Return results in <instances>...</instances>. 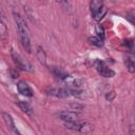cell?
<instances>
[{
  "label": "cell",
  "instance_id": "cell-15",
  "mask_svg": "<svg viewBox=\"0 0 135 135\" xmlns=\"http://www.w3.org/2000/svg\"><path fill=\"white\" fill-rule=\"evenodd\" d=\"M7 27H6V24L4 23V21L0 18V39L1 40H5L7 38Z\"/></svg>",
  "mask_w": 135,
  "mask_h": 135
},
{
  "label": "cell",
  "instance_id": "cell-2",
  "mask_svg": "<svg viewBox=\"0 0 135 135\" xmlns=\"http://www.w3.org/2000/svg\"><path fill=\"white\" fill-rule=\"evenodd\" d=\"M90 11L94 20L100 21L107 14V7L103 3V0H91Z\"/></svg>",
  "mask_w": 135,
  "mask_h": 135
},
{
  "label": "cell",
  "instance_id": "cell-4",
  "mask_svg": "<svg viewBox=\"0 0 135 135\" xmlns=\"http://www.w3.org/2000/svg\"><path fill=\"white\" fill-rule=\"evenodd\" d=\"M58 117L59 119H61L64 122H70V121H77L79 120V118L81 117V114H79L78 112L75 111H62L58 113Z\"/></svg>",
  "mask_w": 135,
  "mask_h": 135
},
{
  "label": "cell",
  "instance_id": "cell-1",
  "mask_svg": "<svg viewBox=\"0 0 135 135\" xmlns=\"http://www.w3.org/2000/svg\"><path fill=\"white\" fill-rule=\"evenodd\" d=\"M13 17H14V20H15V23H16V26H17V31H18V34H19V39H20L21 45L28 54H31L32 53V44H31L28 26H27L24 18L19 13L14 12Z\"/></svg>",
  "mask_w": 135,
  "mask_h": 135
},
{
  "label": "cell",
  "instance_id": "cell-10",
  "mask_svg": "<svg viewBox=\"0 0 135 135\" xmlns=\"http://www.w3.org/2000/svg\"><path fill=\"white\" fill-rule=\"evenodd\" d=\"M50 71L53 73V75H54L56 78H58V79H60V80H63V79L68 76V73H66L63 69H61V68H59V66H51V68H50Z\"/></svg>",
  "mask_w": 135,
  "mask_h": 135
},
{
  "label": "cell",
  "instance_id": "cell-6",
  "mask_svg": "<svg viewBox=\"0 0 135 135\" xmlns=\"http://www.w3.org/2000/svg\"><path fill=\"white\" fill-rule=\"evenodd\" d=\"M47 94L57 98H68L71 97V90L70 88L64 89V88H53L47 91Z\"/></svg>",
  "mask_w": 135,
  "mask_h": 135
},
{
  "label": "cell",
  "instance_id": "cell-21",
  "mask_svg": "<svg viewBox=\"0 0 135 135\" xmlns=\"http://www.w3.org/2000/svg\"><path fill=\"white\" fill-rule=\"evenodd\" d=\"M12 75H13V78H16V77H18V76H19V73H18L17 71L12 70Z\"/></svg>",
  "mask_w": 135,
  "mask_h": 135
},
{
  "label": "cell",
  "instance_id": "cell-17",
  "mask_svg": "<svg viewBox=\"0 0 135 135\" xmlns=\"http://www.w3.org/2000/svg\"><path fill=\"white\" fill-rule=\"evenodd\" d=\"M68 107L70 108V110L75 111V112H79V111H82V110L84 109V105H83V104H81V103H79V102H76V101L69 103Z\"/></svg>",
  "mask_w": 135,
  "mask_h": 135
},
{
  "label": "cell",
  "instance_id": "cell-7",
  "mask_svg": "<svg viewBox=\"0 0 135 135\" xmlns=\"http://www.w3.org/2000/svg\"><path fill=\"white\" fill-rule=\"evenodd\" d=\"M17 90H18V92H19L21 95H23V96H25V97H33V96H34V91H33V89H32L25 81H19V82L17 83Z\"/></svg>",
  "mask_w": 135,
  "mask_h": 135
},
{
  "label": "cell",
  "instance_id": "cell-19",
  "mask_svg": "<svg viewBox=\"0 0 135 135\" xmlns=\"http://www.w3.org/2000/svg\"><path fill=\"white\" fill-rule=\"evenodd\" d=\"M115 97H116L115 91H110V92L105 93V95H104V98H105L108 101H113V100L115 99Z\"/></svg>",
  "mask_w": 135,
  "mask_h": 135
},
{
  "label": "cell",
  "instance_id": "cell-8",
  "mask_svg": "<svg viewBox=\"0 0 135 135\" xmlns=\"http://www.w3.org/2000/svg\"><path fill=\"white\" fill-rule=\"evenodd\" d=\"M1 115H2L3 121L5 122L6 127H7V128L13 132V133H15V134H20V132L18 131L17 127L15 126L14 118L12 117V115H11V114H8V113H6V112H2V113H1Z\"/></svg>",
  "mask_w": 135,
  "mask_h": 135
},
{
  "label": "cell",
  "instance_id": "cell-12",
  "mask_svg": "<svg viewBox=\"0 0 135 135\" xmlns=\"http://www.w3.org/2000/svg\"><path fill=\"white\" fill-rule=\"evenodd\" d=\"M36 57H37L38 61H39L41 64H46V54H45L44 50L42 49V46H40V45L37 46Z\"/></svg>",
  "mask_w": 135,
  "mask_h": 135
},
{
  "label": "cell",
  "instance_id": "cell-11",
  "mask_svg": "<svg viewBox=\"0 0 135 135\" xmlns=\"http://www.w3.org/2000/svg\"><path fill=\"white\" fill-rule=\"evenodd\" d=\"M17 104H18L19 109H20L23 113H25V114H26V115H28V116H32V115H33L34 110H33V108H32L27 102H25V101H21V100H18V101H17Z\"/></svg>",
  "mask_w": 135,
  "mask_h": 135
},
{
  "label": "cell",
  "instance_id": "cell-3",
  "mask_svg": "<svg viewBox=\"0 0 135 135\" xmlns=\"http://www.w3.org/2000/svg\"><path fill=\"white\" fill-rule=\"evenodd\" d=\"M11 54H12V58H13L14 62L17 64V66H18L19 69H21V70H23V71H26V72H33V71H34L32 64H31L27 60H25V59H24L19 53H17L15 50H12Z\"/></svg>",
  "mask_w": 135,
  "mask_h": 135
},
{
  "label": "cell",
  "instance_id": "cell-18",
  "mask_svg": "<svg viewBox=\"0 0 135 135\" xmlns=\"http://www.w3.org/2000/svg\"><path fill=\"white\" fill-rule=\"evenodd\" d=\"M96 35L104 40V28H103L102 25H100V24L96 25Z\"/></svg>",
  "mask_w": 135,
  "mask_h": 135
},
{
  "label": "cell",
  "instance_id": "cell-14",
  "mask_svg": "<svg viewBox=\"0 0 135 135\" xmlns=\"http://www.w3.org/2000/svg\"><path fill=\"white\" fill-rule=\"evenodd\" d=\"M89 42L92 44V45H94V46H97V47H100V46H102L103 45V39H101L100 37H98L97 35H95V36H92V37H89Z\"/></svg>",
  "mask_w": 135,
  "mask_h": 135
},
{
  "label": "cell",
  "instance_id": "cell-16",
  "mask_svg": "<svg viewBox=\"0 0 135 135\" xmlns=\"http://www.w3.org/2000/svg\"><path fill=\"white\" fill-rule=\"evenodd\" d=\"M124 65L127 66V69H128V71L130 72V73H134L135 72V63H134V60H133V58L132 57H127L126 59H124Z\"/></svg>",
  "mask_w": 135,
  "mask_h": 135
},
{
  "label": "cell",
  "instance_id": "cell-9",
  "mask_svg": "<svg viewBox=\"0 0 135 135\" xmlns=\"http://www.w3.org/2000/svg\"><path fill=\"white\" fill-rule=\"evenodd\" d=\"M69 88H72V89H75V88H80L81 83H82V80L75 77V76H71L68 74V76L62 80Z\"/></svg>",
  "mask_w": 135,
  "mask_h": 135
},
{
  "label": "cell",
  "instance_id": "cell-13",
  "mask_svg": "<svg viewBox=\"0 0 135 135\" xmlns=\"http://www.w3.org/2000/svg\"><path fill=\"white\" fill-rule=\"evenodd\" d=\"M94 131V126L90 122H80L79 124V129H78V132L80 133H91Z\"/></svg>",
  "mask_w": 135,
  "mask_h": 135
},
{
  "label": "cell",
  "instance_id": "cell-5",
  "mask_svg": "<svg viewBox=\"0 0 135 135\" xmlns=\"http://www.w3.org/2000/svg\"><path fill=\"white\" fill-rule=\"evenodd\" d=\"M96 69H97L98 73L100 74V76H102L104 78H112L115 76V72L112 69H110L108 65H105V63L103 61H97Z\"/></svg>",
  "mask_w": 135,
  "mask_h": 135
},
{
  "label": "cell",
  "instance_id": "cell-20",
  "mask_svg": "<svg viewBox=\"0 0 135 135\" xmlns=\"http://www.w3.org/2000/svg\"><path fill=\"white\" fill-rule=\"evenodd\" d=\"M57 3L61 4V5H64V6H68L69 5V1L68 0H55Z\"/></svg>",
  "mask_w": 135,
  "mask_h": 135
}]
</instances>
